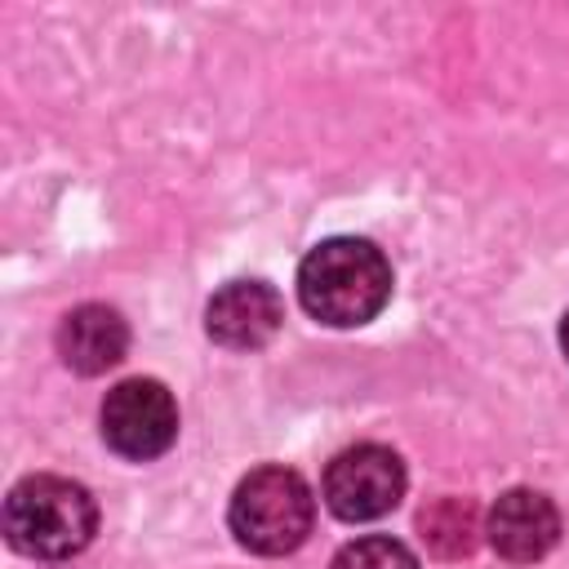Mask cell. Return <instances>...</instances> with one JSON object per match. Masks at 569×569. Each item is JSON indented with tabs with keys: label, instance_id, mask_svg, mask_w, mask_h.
<instances>
[{
	"label": "cell",
	"instance_id": "obj_6",
	"mask_svg": "<svg viewBox=\"0 0 569 569\" xmlns=\"http://www.w3.org/2000/svg\"><path fill=\"white\" fill-rule=\"evenodd\" d=\"M489 547L511 565H533L560 542V511L538 489H507L485 516Z\"/></svg>",
	"mask_w": 569,
	"mask_h": 569
},
{
	"label": "cell",
	"instance_id": "obj_7",
	"mask_svg": "<svg viewBox=\"0 0 569 569\" xmlns=\"http://www.w3.org/2000/svg\"><path fill=\"white\" fill-rule=\"evenodd\" d=\"M284 320V302L262 280H231L204 307V329L227 351H253L276 338Z\"/></svg>",
	"mask_w": 569,
	"mask_h": 569
},
{
	"label": "cell",
	"instance_id": "obj_3",
	"mask_svg": "<svg viewBox=\"0 0 569 569\" xmlns=\"http://www.w3.org/2000/svg\"><path fill=\"white\" fill-rule=\"evenodd\" d=\"M227 525L236 542L253 556H284L298 551L316 525V498L307 480L289 467H258L249 471L227 507Z\"/></svg>",
	"mask_w": 569,
	"mask_h": 569
},
{
	"label": "cell",
	"instance_id": "obj_1",
	"mask_svg": "<svg viewBox=\"0 0 569 569\" xmlns=\"http://www.w3.org/2000/svg\"><path fill=\"white\" fill-rule=\"evenodd\" d=\"M298 298L320 325H369L391 298V262L373 240L360 236L320 240L298 267Z\"/></svg>",
	"mask_w": 569,
	"mask_h": 569
},
{
	"label": "cell",
	"instance_id": "obj_5",
	"mask_svg": "<svg viewBox=\"0 0 569 569\" xmlns=\"http://www.w3.org/2000/svg\"><path fill=\"white\" fill-rule=\"evenodd\" d=\"M320 493L338 520H378L405 498V462L387 445H351L325 467Z\"/></svg>",
	"mask_w": 569,
	"mask_h": 569
},
{
	"label": "cell",
	"instance_id": "obj_9",
	"mask_svg": "<svg viewBox=\"0 0 569 569\" xmlns=\"http://www.w3.org/2000/svg\"><path fill=\"white\" fill-rule=\"evenodd\" d=\"M418 529H422V542L445 556V560H458V556H471L485 525H480V511L471 498H436L431 507H422L418 516Z\"/></svg>",
	"mask_w": 569,
	"mask_h": 569
},
{
	"label": "cell",
	"instance_id": "obj_2",
	"mask_svg": "<svg viewBox=\"0 0 569 569\" xmlns=\"http://www.w3.org/2000/svg\"><path fill=\"white\" fill-rule=\"evenodd\" d=\"M93 529L98 507L67 476H27L4 498V538L31 560H67L89 547Z\"/></svg>",
	"mask_w": 569,
	"mask_h": 569
},
{
	"label": "cell",
	"instance_id": "obj_10",
	"mask_svg": "<svg viewBox=\"0 0 569 569\" xmlns=\"http://www.w3.org/2000/svg\"><path fill=\"white\" fill-rule=\"evenodd\" d=\"M329 569H418V556H413L405 542L387 538V533H369V538L347 542V547L333 556Z\"/></svg>",
	"mask_w": 569,
	"mask_h": 569
},
{
	"label": "cell",
	"instance_id": "obj_11",
	"mask_svg": "<svg viewBox=\"0 0 569 569\" xmlns=\"http://www.w3.org/2000/svg\"><path fill=\"white\" fill-rule=\"evenodd\" d=\"M560 351L569 356V311H565V320H560Z\"/></svg>",
	"mask_w": 569,
	"mask_h": 569
},
{
	"label": "cell",
	"instance_id": "obj_8",
	"mask_svg": "<svg viewBox=\"0 0 569 569\" xmlns=\"http://www.w3.org/2000/svg\"><path fill=\"white\" fill-rule=\"evenodd\" d=\"M124 351H129V325L107 302H84V307L67 311L58 325V356L67 369H76L84 378L116 369L124 360Z\"/></svg>",
	"mask_w": 569,
	"mask_h": 569
},
{
	"label": "cell",
	"instance_id": "obj_4",
	"mask_svg": "<svg viewBox=\"0 0 569 569\" xmlns=\"http://www.w3.org/2000/svg\"><path fill=\"white\" fill-rule=\"evenodd\" d=\"M102 440L129 458L151 462L178 440V405L156 378H124L102 400Z\"/></svg>",
	"mask_w": 569,
	"mask_h": 569
}]
</instances>
